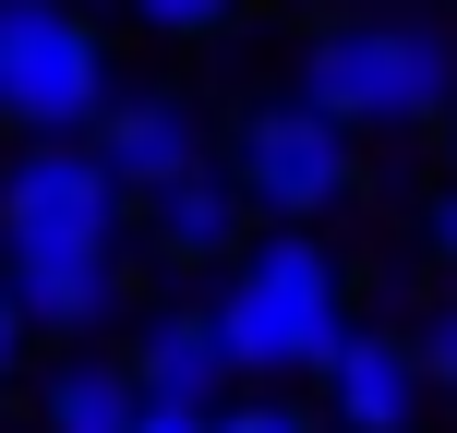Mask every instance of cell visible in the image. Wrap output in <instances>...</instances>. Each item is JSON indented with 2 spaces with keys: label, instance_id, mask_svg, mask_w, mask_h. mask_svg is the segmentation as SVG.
<instances>
[{
  "label": "cell",
  "instance_id": "obj_16",
  "mask_svg": "<svg viewBox=\"0 0 457 433\" xmlns=\"http://www.w3.org/2000/svg\"><path fill=\"white\" fill-rule=\"evenodd\" d=\"M434 253H445V277H457V193L434 205Z\"/></svg>",
  "mask_w": 457,
  "mask_h": 433
},
{
  "label": "cell",
  "instance_id": "obj_15",
  "mask_svg": "<svg viewBox=\"0 0 457 433\" xmlns=\"http://www.w3.org/2000/svg\"><path fill=\"white\" fill-rule=\"evenodd\" d=\"M24 362V313H12V289H0V373Z\"/></svg>",
  "mask_w": 457,
  "mask_h": 433
},
{
  "label": "cell",
  "instance_id": "obj_13",
  "mask_svg": "<svg viewBox=\"0 0 457 433\" xmlns=\"http://www.w3.org/2000/svg\"><path fill=\"white\" fill-rule=\"evenodd\" d=\"M120 433H205V410H169V397H133V421Z\"/></svg>",
  "mask_w": 457,
  "mask_h": 433
},
{
  "label": "cell",
  "instance_id": "obj_14",
  "mask_svg": "<svg viewBox=\"0 0 457 433\" xmlns=\"http://www.w3.org/2000/svg\"><path fill=\"white\" fill-rule=\"evenodd\" d=\"M421 373H445V386H457V301L434 313V337H421Z\"/></svg>",
  "mask_w": 457,
  "mask_h": 433
},
{
  "label": "cell",
  "instance_id": "obj_5",
  "mask_svg": "<svg viewBox=\"0 0 457 433\" xmlns=\"http://www.w3.org/2000/svg\"><path fill=\"white\" fill-rule=\"evenodd\" d=\"M228 181H241V205H265V217H325V205H349L361 157H349V133H337L325 109L277 96V109H253V121H241V157H228Z\"/></svg>",
  "mask_w": 457,
  "mask_h": 433
},
{
  "label": "cell",
  "instance_id": "obj_11",
  "mask_svg": "<svg viewBox=\"0 0 457 433\" xmlns=\"http://www.w3.org/2000/svg\"><path fill=\"white\" fill-rule=\"evenodd\" d=\"M145 24H157V37H228V24H241V0H133Z\"/></svg>",
  "mask_w": 457,
  "mask_h": 433
},
{
  "label": "cell",
  "instance_id": "obj_4",
  "mask_svg": "<svg viewBox=\"0 0 457 433\" xmlns=\"http://www.w3.org/2000/svg\"><path fill=\"white\" fill-rule=\"evenodd\" d=\"M109 109V37L72 0H0V121H24V145L85 133Z\"/></svg>",
  "mask_w": 457,
  "mask_h": 433
},
{
  "label": "cell",
  "instance_id": "obj_2",
  "mask_svg": "<svg viewBox=\"0 0 457 433\" xmlns=\"http://www.w3.org/2000/svg\"><path fill=\"white\" fill-rule=\"evenodd\" d=\"M228 373H325V349L349 337V277L325 241H301V229H277V241L241 253V277H228V301H205Z\"/></svg>",
  "mask_w": 457,
  "mask_h": 433
},
{
  "label": "cell",
  "instance_id": "obj_7",
  "mask_svg": "<svg viewBox=\"0 0 457 433\" xmlns=\"http://www.w3.org/2000/svg\"><path fill=\"white\" fill-rule=\"evenodd\" d=\"M96 169H109L120 193H157V181H181V169H205V121H193V96L145 85V96H120V109H96Z\"/></svg>",
  "mask_w": 457,
  "mask_h": 433
},
{
  "label": "cell",
  "instance_id": "obj_10",
  "mask_svg": "<svg viewBox=\"0 0 457 433\" xmlns=\"http://www.w3.org/2000/svg\"><path fill=\"white\" fill-rule=\"evenodd\" d=\"M37 421H48V433H120V421H133V373H120V362H72V373H48Z\"/></svg>",
  "mask_w": 457,
  "mask_h": 433
},
{
  "label": "cell",
  "instance_id": "obj_8",
  "mask_svg": "<svg viewBox=\"0 0 457 433\" xmlns=\"http://www.w3.org/2000/svg\"><path fill=\"white\" fill-rule=\"evenodd\" d=\"M133 397H169V410H217V397H228V349H217L205 301H169V313L145 325V349H133Z\"/></svg>",
  "mask_w": 457,
  "mask_h": 433
},
{
  "label": "cell",
  "instance_id": "obj_17",
  "mask_svg": "<svg viewBox=\"0 0 457 433\" xmlns=\"http://www.w3.org/2000/svg\"><path fill=\"white\" fill-rule=\"evenodd\" d=\"M445 133H457V109H445Z\"/></svg>",
  "mask_w": 457,
  "mask_h": 433
},
{
  "label": "cell",
  "instance_id": "obj_9",
  "mask_svg": "<svg viewBox=\"0 0 457 433\" xmlns=\"http://www.w3.org/2000/svg\"><path fill=\"white\" fill-rule=\"evenodd\" d=\"M145 205H157V253L169 265H217V253L241 241V181H228V169H181V181H157Z\"/></svg>",
  "mask_w": 457,
  "mask_h": 433
},
{
  "label": "cell",
  "instance_id": "obj_1",
  "mask_svg": "<svg viewBox=\"0 0 457 433\" xmlns=\"http://www.w3.org/2000/svg\"><path fill=\"white\" fill-rule=\"evenodd\" d=\"M0 289H12L24 325L48 337H85L109 325V289H120V181L96 169V145L48 133L0 169Z\"/></svg>",
  "mask_w": 457,
  "mask_h": 433
},
{
  "label": "cell",
  "instance_id": "obj_18",
  "mask_svg": "<svg viewBox=\"0 0 457 433\" xmlns=\"http://www.w3.org/2000/svg\"><path fill=\"white\" fill-rule=\"evenodd\" d=\"M325 433H337V421H325Z\"/></svg>",
  "mask_w": 457,
  "mask_h": 433
},
{
  "label": "cell",
  "instance_id": "obj_6",
  "mask_svg": "<svg viewBox=\"0 0 457 433\" xmlns=\"http://www.w3.org/2000/svg\"><path fill=\"white\" fill-rule=\"evenodd\" d=\"M325 410H337V433H410L421 421V349L386 337V325H349L325 349Z\"/></svg>",
  "mask_w": 457,
  "mask_h": 433
},
{
  "label": "cell",
  "instance_id": "obj_3",
  "mask_svg": "<svg viewBox=\"0 0 457 433\" xmlns=\"http://www.w3.org/2000/svg\"><path fill=\"white\" fill-rule=\"evenodd\" d=\"M301 109H325L337 133L373 121H445L457 109V48L434 24H337L301 48Z\"/></svg>",
  "mask_w": 457,
  "mask_h": 433
},
{
  "label": "cell",
  "instance_id": "obj_12",
  "mask_svg": "<svg viewBox=\"0 0 457 433\" xmlns=\"http://www.w3.org/2000/svg\"><path fill=\"white\" fill-rule=\"evenodd\" d=\"M205 433H325V421L289 410V397H241V410H205Z\"/></svg>",
  "mask_w": 457,
  "mask_h": 433
}]
</instances>
